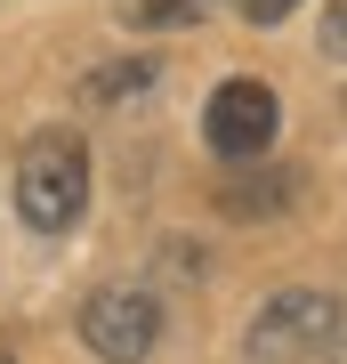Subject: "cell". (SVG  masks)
<instances>
[{
	"label": "cell",
	"mask_w": 347,
	"mask_h": 364,
	"mask_svg": "<svg viewBox=\"0 0 347 364\" xmlns=\"http://www.w3.org/2000/svg\"><path fill=\"white\" fill-rule=\"evenodd\" d=\"M331 348H339V299H323V291H275L243 340L250 364H315Z\"/></svg>",
	"instance_id": "7a4b0ae2"
},
{
	"label": "cell",
	"mask_w": 347,
	"mask_h": 364,
	"mask_svg": "<svg viewBox=\"0 0 347 364\" xmlns=\"http://www.w3.org/2000/svg\"><path fill=\"white\" fill-rule=\"evenodd\" d=\"M89 210V146L81 130H33L16 154V219L33 235H65Z\"/></svg>",
	"instance_id": "6da1fadb"
},
{
	"label": "cell",
	"mask_w": 347,
	"mask_h": 364,
	"mask_svg": "<svg viewBox=\"0 0 347 364\" xmlns=\"http://www.w3.org/2000/svg\"><path fill=\"white\" fill-rule=\"evenodd\" d=\"M234 9H243V25H283L299 0H234Z\"/></svg>",
	"instance_id": "9c48e42d"
},
{
	"label": "cell",
	"mask_w": 347,
	"mask_h": 364,
	"mask_svg": "<svg viewBox=\"0 0 347 364\" xmlns=\"http://www.w3.org/2000/svg\"><path fill=\"white\" fill-rule=\"evenodd\" d=\"M275 130H283V105H275V90L250 81V73L219 81L210 105H202V138H210L219 162H258V154L275 146Z\"/></svg>",
	"instance_id": "277c9868"
},
{
	"label": "cell",
	"mask_w": 347,
	"mask_h": 364,
	"mask_svg": "<svg viewBox=\"0 0 347 364\" xmlns=\"http://www.w3.org/2000/svg\"><path fill=\"white\" fill-rule=\"evenodd\" d=\"M291 195H299V170H243L219 186V210L226 219H275V210H291Z\"/></svg>",
	"instance_id": "5b68a950"
},
{
	"label": "cell",
	"mask_w": 347,
	"mask_h": 364,
	"mask_svg": "<svg viewBox=\"0 0 347 364\" xmlns=\"http://www.w3.org/2000/svg\"><path fill=\"white\" fill-rule=\"evenodd\" d=\"M323 57L347 65V0H323Z\"/></svg>",
	"instance_id": "ba28073f"
},
{
	"label": "cell",
	"mask_w": 347,
	"mask_h": 364,
	"mask_svg": "<svg viewBox=\"0 0 347 364\" xmlns=\"http://www.w3.org/2000/svg\"><path fill=\"white\" fill-rule=\"evenodd\" d=\"M145 81H154V65L129 57V65H114V73H89V97H129V90H145Z\"/></svg>",
	"instance_id": "52a82bcc"
},
{
	"label": "cell",
	"mask_w": 347,
	"mask_h": 364,
	"mask_svg": "<svg viewBox=\"0 0 347 364\" xmlns=\"http://www.w3.org/2000/svg\"><path fill=\"white\" fill-rule=\"evenodd\" d=\"M194 9H202V0H121V16L145 25V33L154 25H194Z\"/></svg>",
	"instance_id": "8992f818"
},
{
	"label": "cell",
	"mask_w": 347,
	"mask_h": 364,
	"mask_svg": "<svg viewBox=\"0 0 347 364\" xmlns=\"http://www.w3.org/2000/svg\"><path fill=\"white\" fill-rule=\"evenodd\" d=\"M162 340V299L138 284H105L81 299V348L97 364H145Z\"/></svg>",
	"instance_id": "3957f363"
},
{
	"label": "cell",
	"mask_w": 347,
	"mask_h": 364,
	"mask_svg": "<svg viewBox=\"0 0 347 364\" xmlns=\"http://www.w3.org/2000/svg\"><path fill=\"white\" fill-rule=\"evenodd\" d=\"M0 364H16V356H9V348H0Z\"/></svg>",
	"instance_id": "30bf717a"
}]
</instances>
